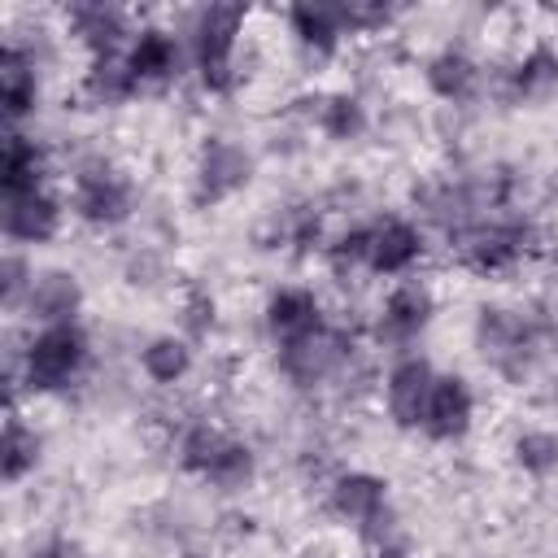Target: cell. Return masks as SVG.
Returning a JSON list of instances; mask_svg holds the SVG:
<instances>
[{
    "label": "cell",
    "mask_w": 558,
    "mask_h": 558,
    "mask_svg": "<svg viewBox=\"0 0 558 558\" xmlns=\"http://www.w3.org/2000/svg\"><path fill=\"white\" fill-rule=\"evenodd\" d=\"M92 340L78 323H52L39 327L35 340L22 353V384L31 392H57L70 388V379H78V371L87 366Z\"/></svg>",
    "instance_id": "6da1fadb"
},
{
    "label": "cell",
    "mask_w": 558,
    "mask_h": 558,
    "mask_svg": "<svg viewBox=\"0 0 558 558\" xmlns=\"http://www.w3.org/2000/svg\"><path fill=\"white\" fill-rule=\"evenodd\" d=\"M70 209L87 222V227H122L135 209V187L126 183V174L105 161V157H87L74 170V192H70Z\"/></svg>",
    "instance_id": "7a4b0ae2"
},
{
    "label": "cell",
    "mask_w": 558,
    "mask_h": 558,
    "mask_svg": "<svg viewBox=\"0 0 558 558\" xmlns=\"http://www.w3.org/2000/svg\"><path fill=\"white\" fill-rule=\"evenodd\" d=\"M244 9L240 4H209L196 17V74L209 92H227L235 83V44H240Z\"/></svg>",
    "instance_id": "3957f363"
},
{
    "label": "cell",
    "mask_w": 558,
    "mask_h": 558,
    "mask_svg": "<svg viewBox=\"0 0 558 558\" xmlns=\"http://www.w3.org/2000/svg\"><path fill=\"white\" fill-rule=\"evenodd\" d=\"M475 349L493 371L523 379L532 366V353H536V336H532L523 314L501 310V305H484L475 318Z\"/></svg>",
    "instance_id": "277c9868"
},
{
    "label": "cell",
    "mask_w": 558,
    "mask_h": 558,
    "mask_svg": "<svg viewBox=\"0 0 558 558\" xmlns=\"http://www.w3.org/2000/svg\"><path fill=\"white\" fill-rule=\"evenodd\" d=\"M331 510L362 532V541H384L392 532V506H388V480L371 471H349L331 484Z\"/></svg>",
    "instance_id": "5b68a950"
},
{
    "label": "cell",
    "mask_w": 558,
    "mask_h": 558,
    "mask_svg": "<svg viewBox=\"0 0 558 558\" xmlns=\"http://www.w3.org/2000/svg\"><path fill=\"white\" fill-rule=\"evenodd\" d=\"M532 248V227L527 222H475L458 231V257L475 275H501L523 253Z\"/></svg>",
    "instance_id": "8992f818"
},
{
    "label": "cell",
    "mask_w": 558,
    "mask_h": 558,
    "mask_svg": "<svg viewBox=\"0 0 558 558\" xmlns=\"http://www.w3.org/2000/svg\"><path fill=\"white\" fill-rule=\"evenodd\" d=\"M349 357H353V340L340 327H327L323 323L318 331H310V336H301V340H292V344L279 349V371L296 388H314V384L331 379Z\"/></svg>",
    "instance_id": "52a82bcc"
},
{
    "label": "cell",
    "mask_w": 558,
    "mask_h": 558,
    "mask_svg": "<svg viewBox=\"0 0 558 558\" xmlns=\"http://www.w3.org/2000/svg\"><path fill=\"white\" fill-rule=\"evenodd\" d=\"M253 179V153L235 140L209 135L196 157V205H218L244 192Z\"/></svg>",
    "instance_id": "ba28073f"
},
{
    "label": "cell",
    "mask_w": 558,
    "mask_h": 558,
    "mask_svg": "<svg viewBox=\"0 0 558 558\" xmlns=\"http://www.w3.org/2000/svg\"><path fill=\"white\" fill-rule=\"evenodd\" d=\"M432 384H436V371H432L427 357H401L388 371L384 397H388V414H392L397 427H423V414H427V401H432Z\"/></svg>",
    "instance_id": "9c48e42d"
},
{
    "label": "cell",
    "mask_w": 558,
    "mask_h": 558,
    "mask_svg": "<svg viewBox=\"0 0 558 558\" xmlns=\"http://www.w3.org/2000/svg\"><path fill=\"white\" fill-rule=\"evenodd\" d=\"M471 418H475V397H471L466 379L462 375H436L432 401L423 414V432L432 440H462L471 432Z\"/></svg>",
    "instance_id": "30bf717a"
},
{
    "label": "cell",
    "mask_w": 558,
    "mask_h": 558,
    "mask_svg": "<svg viewBox=\"0 0 558 558\" xmlns=\"http://www.w3.org/2000/svg\"><path fill=\"white\" fill-rule=\"evenodd\" d=\"M126 70L140 92H157L179 74V44L161 26H144L126 48Z\"/></svg>",
    "instance_id": "8fae6325"
},
{
    "label": "cell",
    "mask_w": 558,
    "mask_h": 558,
    "mask_svg": "<svg viewBox=\"0 0 558 558\" xmlns=\"http://www.w3.org/2000/svg\"><path fill=\"white\" fill-rule=\"evenodd\" d=\"M432 310H436L432 288L418 283V279H405V283H397L388 292V301L379 310V336L392 340V344H410L432 323Z\"/></svg>",
    "instance_id": "7c38bea8"
},
{
    "label": "cell",
    "mask_w": 558,
    "mask_h": 558,
    "mask_svg": "<svg viewBox=\"0 0 558 558\" xmlns=\"http://www.w3.org/2000/svg\"><path fill=\"white\" fill-rule=\"evenodd\" d=\"M61 201L48 192H26V196H9L4 201V235L17 244H48L61 231Z\"/></svg>",
    "instance_id": "4fadbf2b"
},
{
    "label": "cell",
    "mask_w": 558,
    "mask_h": 558,
    "mask_svg": "<svg viewBox=\"0 0 558 558\" xmlns=\"http://www.w3.org/2000/svg\"><path fill=\"white\" fill-rule=\"evenodd\" d=\"M318 327H323V305H318V296L310 288H279V292H270V301H266V331H270V340L279 349L301 340V336H310V331H318Z\"/></svg>",
    "instance_id": "5bb4252c"
},
{
    "label": "cell",
    "mask_w": 558,
    "mask_h": 558,
    "mask_svg": "<svg viewBox=\"0 0 558 558\" xmlns=\"http://www.w3.org/2000/svg\"><path fill=\"white\" fill-rule=\"evenodd\" d=\"M423 257V231L405 218H384L371 227V257L366 270L375 275H405Z\"/></svg>",
    "instance_id": "9a60e30c"
},
{
    "label": "cell",
    "mask_w": 558,
    "mask_h": 558,
    "mask_svg": "<svg viewBox=\"0 0 558 558\" xmlns=\"http://www.w3.org/2000/svg\"><path fill=\"white\" fill-rule=\"evenodd\" d=\"M31 318H39L44 327L52 323H74L83 310V283L70 270H39L31 283V296L22 305Z\"/></svg>",
    "instance_id": "2e32d148"
},
{
    "label": "cell",
    "mask_w": 558,
    "mask_h": 558,
    "mask_svg": "<svg viewBox=\"0 0 558 558\" xmlns=\"http://www.w3.org/2000/svg\"><path fill=\"white\" fill-rule=\"evenodd\" d=\"M292 35L305 52L314 57H331L340 48V39L349 35V13L344 4H292L288 9Z\"/></svg>",
    "instance_id": "e0dca14e"
},
{
    "label": "cell",
    "mask_w": 558,
    "mask_h": 558,
    "mask_svg": "<svg viewBox=\"0 0 558 558\" xmlns=\"http://www.w3.org/2000/svg\"><path fill=\"white\" fill-rule=\"evenodd\" d=\"M44 174H48L44 148H39L31 135H17V131H13V135L4 140V161H0L4 201H9V196H26V192H44V187H39Z\"/></svg>",
    "instance_id": "ac0fdd59"
},
{
    "label": "cell",
    "mask_w": 558,
    "mask_h": 558,
    "mask_svg": "<svg viewBox=\"0 0 558 558\" xmlns=\"http://www.w3.org/2000/svg\"><path fill=\"white\" fill-rule=\"evenodd\" d=\"M70 26L87 44L92 57H122L126 17L118 9H109V4H74L70 9Z\"/></svg>",
    "instance_id": "d6986e66"
},
{
    "label": "cell",
    "mask_w": 558,
    "mask_h": 558,
    "mask_svg": "<svg viewBox=\"0 0 558 558\" xmlns=\"http://www.w3.org/2000/svg\"><path fill=\"white\" fill-rule=\"evenodd\" d=\"M0 100H4V118H9V122L26 118V113L35 109V100H39L35 61H31L17 44H9V48L0 52Z\"/></svg>",
    "instance_id": "ffe728a7"
},
{
    "label": "cell",
    "mask_w": 558,
    "mask_h": 558,
    "mask_svg": "<svg viewBox=\"0 0 558 558\" xmlns=\"http://www.w3.org/2000/svg\"><path fill=\"white\" fill-rule=\"evenodd\" d=\"M39 449H44V440L35 436V427H26L17 410H9L4 436H0V475H4V484H22L39 466Z\"/></svg>",
    "instance_id": "44dd1931"
},
{
    "label": "cell",
    "mask_w": 558,
    "mask_h": 558,
    "mask_svg": "<svg viewBox=\"0 0 558 558\" xmlns=\"http://www.w3.org/2000/svg\"><path fill=\"white\" fill-rule=\"evenodd\" d=\"M480 83V65L462 52V48H445L427 61V87L440 96V100H466Z\"/></svg>",
    "instance_id": "7402d4cb"
},
{
    "label": "cell",
    "mask_w": 558,
    "mask_h": 558,
    "mask_svg": "<svg viewBox=\"0 0 558 558\" xmlns=\"http://www.w3.org/2000/svg\"><path fill=\"white\" fill-rule=\"evenodd\" d=\"M140 371L153 379V384H179L187 371H192V344L183 336H153L144 349H140Z\"/></svg>",
    "instance_id": "603a6c76"
},
{
    "label": "cell",
    "mask_w": 558,
    "mask_h": 558,
    "mask_svg": "<svg viewBox=\"0 0 558 558\" xmlns=\"http://www.w3.org/2000/svg\"><path fill=\"white\" fill-rule=\"evenodd\" d=\"M558 87V52L536 44L514 70H510V96L514 100H545Z\"/></svg>",
    "instance_id": "cb8c5ba5"
},
{
    "label": "cell",
    "mask_w": 558,
    "mask_h": 558,
    "mask_svg": "<svg viewBox=\"0 0 558 558\" xmlns=\"http://www.w3.org/2000/svg\"><path fill=\"white\" fill-rule=\"evenodd\" d=\"M314 122H318V131H323L327 140L349 144V140H357V135L366 131V109H362V100H357V96L336 92V96H318Z\"/></svg>",
    "instance_id": "d4e9b609"
},
{
    "label": "cell",
    "mask_w": 558,
    "mask_h": 558,
    "mask_svg": "<svg viewBox=\"0 0 558 558\" xmlns=\"http://www.w3.org/2000/svg\"><path fill=\"white\" fill-rule=\"evenodd\" d=\"M83 92L96 105H122V100H131L140 87H135V78L126 70V52L122 57H92V70L83 78Z\"/></svg>",
    "instance_id": "484cf974"
},
{
    "label": "cell",
    "mask_w": 558,
    "mask_h": 558,
    "mask_svg": "<svg viewBox=\"0 0 558 558\" xmlns=\"http://www.w3.org/2000/svg\"><path fill=\"white\" fill-rule=\"evenodd\" d=\"M253 475H257L253 449H248L244 440H231V436H227L222 453L214 458V466L205 471V480H209L218 493H240V488H248V484H253Z\"/></svg>",
    "instance_id": "4316f807"
},
{
    "label": "cell",
    "mask_w": 558,
    "mask_h": 558,
    "mask_svg": "<svg viewBox=\"0 0 558 558\" xmlns=\"http://www.w3.org/2000/svg\"><path fill=\"white\" fill-rule=\"evenodd\" d=\"M510 453H514V466H519L523 475H532V480H545V475L558 471V436L545 432V427L519 432Z\"/></svg>",
    "instance_id": "83f0119b"
},
{
    "label": "cell",
    "mask_w": 558,
    "mask_h": 558,
    "mask_svg": "<svg viewBox=\"0 0 558 558\" xmlns=\"http://www.w3.org/2000/svg\"><path fill=\"white\" fill-rule=\"evenodd\" d=\"M222 445H227V436H222L218 427L192 423V427L183 432V440H179V466L192 471V475H205V471L214 466V458L222 453Z\"/></svg>",
    "instance_id": "f1b7e54d"
},
{
    "label": "cell",
    "mask_w": 558,
    "mask_h": 558,
    "mask_svg": "<svg viewBox=\"0 0 558 558\" xmlns=\"http://www.w3.org/2000/svg\"><path fill=\"white\" fill-rule=\"evenodd\" d=\"M366 257H371V227H353L327 248V262L340 279H349L353 270H366Z\"/></svg>",
    "instance_id": "f546056e"
},
{
    "label": "cell",
    "mask_w": 558,
    "mask_h": 558,
    "mask_svg": "<svg viewBox=\"0 0 558 558\" xmlns=\"http://www.w3.org/2000/svg\"><path fill=\"white\" fill-rule=\"evenodd\" d=\"M31 283H35V270H31V262H26L22 253H9V257H4V266H0V292H4V305H9V310L26 305V296H31Z\"/></svg>",
    "instance_id": "4dcf8cb0"
},
{
    "label": "cell",
    "mask_w": 558,
    "mask_h": 558,
    "mask_svg": "<svg viewBox=\"0 0 558 558\" xmlns=\"http://www.w3.org/2000/svg\"><path fill=\"white\" fill-rule=\"evenodd\" d=\"M214 327V296L209 292H192V301H187V331L192 336H205Z\"/></svg>",
    "instance_id": "1f68e13d"
},
{
    "label": "cell",
    "mask_w": 558,
    "mask_h": 558,
    "mask_svg": "<svg viewBox=\"0 0 558 558\" xmlns=\"http://www.w3.org/2000/svg\"><path fill=\"white\" fill-rule=\"evenodd\" d=\"M31 558H70V549H65V545H44V549H35Z\"/></svg>",
    "instance_id": "d6a6232c"
},
{
    "label": "cell",
    "mask_w": 558,
    "mask_h": 558,
    "mask_svg": "<svg viewBox=\"0 0 558 558\" xmlns=\"http://www.w3.org/2000/svg\"><path fill=\"white\" fill-rule=\"evenodd\" d=\"M375 558H405V554H401V549H388V545H379V554H375Z\"/></svg>",
    "instance_id": "836d02e7"
},
{
    "label": "cell",
    "mask_w": 558,
    "mask_h": 558,
    "mask_svg": "<svg viewBox=\"0 0 558 558\" xmlns=\"http://www.w3.org/2000/svg\"><path fill=\"white\" fill-rule=\"evenodd\" d=\"M187 558H196V554H187Z\"/></svg>",
    "instance_id": "e575fe53"
},
{
    "label": "cell",
    "mask_w": 558,
    "mask_h": 558,
    "mask_svg": "<svg viewBox=\"0 0 558 558\" xmlns=\"http://www.w3.org/2000/svg\"><path fill=\"white\" fill-rule=\"evenodd\" d=\"M305 558H314V554H305Z\"/></svg>",
    "instance_id": "d590c367"
}]
</instances>
